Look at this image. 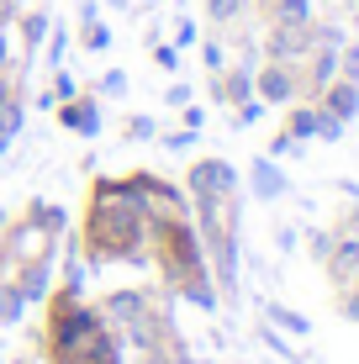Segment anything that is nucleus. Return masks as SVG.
I'll use <instances>...</instances> for the list:
<instances>
[{
	"label": "nucleus",
	"instance_id": "obj_15",
	"mask_svg": "<svg viewBox=\"0 0 359 364\" xmlns=\"http://www.w3.org/2000/svg\"><path fill=\"white\" fill-rule=\"evenodd\" d=\"M85 16H90V11H85ZM85 48H106V27L95 16H90V27H85Z\"/></svg>",
	"mask_w": 359,
	"mask_h": 364
},
{
	"label": "nucleus",
	"instance_id": "obj_7",
	"mask_svg": "<svg viewBox=\"0 0 359 364\" xmlns=\"http://www.w3.org/2000/svg\"><path fill=\"white\" fill-rule=\"evenodd\" d=\"M58 117H64V127L80 132V137H90L95 127H101V111H95V100H74V95H69V106L58 111Z\"/></svg>",
	"mask_w": 359,
	"mask_h": 364
},
{
	"label": "nucleus",
	"instance_id": "obj_10",
	"mask_svg": "<svg viewBox=\"0 0 359 364\" xmlns=\"http://www.w3.org/2000/svg\"><path fill=\"white\" fill-rule=\"evenodd\" d=\"M254 191L259 196H280V191H286V180H280L269 164H254Z\"/></svg>",
	"mask_w": 359,
	"mask_h": 364
},
{
	"label": "nucleus",
	"instance_id": "obj_8",
	"mask_svg": "<svg viewBox=\"0 0 359 364\" xmlns=\"http://www.w3.org/2000/svg\"><path fill=\"white\" fill-rule=\"evenodd\" d=\"M217 90H222V100H232V106H238V100H249V90H254V80H249V74H243V69H232L227 80L217 85Z\"/></svg>",
	"mask_w": 359,
	"mask_h": 364
},
{
	"label": "nucleus",
	"instance_id": "obj_3",
	"mask_svg": "<svg viewBox=\"0 0 359 364\" xmlns=\"http://www.w3.org/2000/svg\"><path fill=\"white\" fill-rule=\"evenodd\" d=\"M269 64H286V58H301L306 48H312V27L306 21H275V32H269Z\"/></svg>",
	"mask_w": 359,
	"mask_h": 364
},
{
	"label": "nucleus",
	"instance_id": "obj_9",
	"mask_svg": "<svg viewBox=\"0 0 359 364\" xmlns=\"http://www.w3.org/2000/svg\"><path fill=\"white\" fill-rule=\"evenodd\" d=\"M21 311H27V296H21L16 285H6V280H0V317H6V322H16Z\"/></svg>",
	"mask_w": 359,
	"mask_h": 364
},
{
	"label": "nucleus",
	"instance_id": "obj_20",
	"mask_svg": "<svg viewBox=\"0 0 359 364\" xmlns=\"http://www.w3.org/2000/svg\"><path fill=\"white\" fill-rule=\"evenodd\" d=\"M349 232H354V237H359V206H354V217H349Z\"/></svg>",
	"mask_w": 359,
	"mask_h": 364
},
{
	"label": "nucleus",
	"instance_id": "obj_14",
	"mask_svg": "<svg viewBox=\"0 0 359 364\" xmlns=\"http://www.w3.org/2000/svg\"><path fill=\"white\" fill-rule=\"evenodd\" d=\"M238 11H243V0H212V16L217 21H232Z\"/></svg>",
	"mask_w": 359,
	"mask_h": 364
},
{
	"label": "nucleus",
	"instance_id": "obj_17",
	"mask_svg": "<svg viewBox=\"0 0 359 364\" xmlns=\"http://www.w3.org/2000/svg\"><path fill=\"white\" fill-rule=\"evenodd\" d=\"M343 80H359V48H343Z\"/></svg>",
	"mask_w": 359,
	"mask_h": 364
},
{
	"label": "nucleus",
	"instance_id": "obj_1",
	"mask_svg": "<svg viewBox=\"0 0 359 364\" xmlns=\"http://www.w3.org/2000/svg\"><path fill=\"white\" fill-rule=\"evenodd\" d=\"M95 259H143V237H148V206L138 180H101L95 185V206L85 222Z\"/></svg>",
	"mask_w": 359,
	"mask_h": 364
},
{
	"label": "nucleus",
	"instance_id": "obj_19",
	"mask_svg": "<svg viewBox=\"0 0 359 364\" xmlns=\"http://www.w3.org/2000/svg\"><path fill=\"white\" fill-rule=\"evenodd\" d=\"M11 64V48H6V32H0V69Z\"/></svg>",
	"mask_w": 359,
	"mask_h": 364
},
{
	"label": "nucleus",
	"instance_id": "obj_13",
	"mask_svg": "<svg viewBox=\"0 0 359 364\" xmlns=\"http://www.w3.org/2000/svg\"><path fill=\"white\" fill-rule=\"evenodd\" d=\"M43 32H48V21L37 16V11H32V16L21 21V37H27V48H32V43H37V37H43Z\"/></svg>",
	"mask_w": 359,
	"mask_h": 364
},
{
	"label": "nucleus",
	"instance_id": "obj_2",
	"mask_svg": "<svg viewBox=\"0 0 359 364\" xmlns=\"http://www.w3.org/2000/svg\"><path fill=\"white\" fill-rule=\"evenodd\" d=\"M232 191H238V174H232V164H222V159H201L191 169V196L195 200H227Z\"/></svg>",
	"mask_w": 359,
	"mask_h": 364
},
{
	"label": "nucleus",
	"instance_id": "obj_12",
	"mask_svg": "<svg viewBox=\"0 0 359 364\" xmlns=\"http://www.w3.org/2000/svg\"><path fill=\"white\" fill-rule=\"evenodd\" d=\"M291 137H317V111H296L291 117Z\"/></svg>",
	"mask_w": 359,
	"mask_h": 364
},
{
	"label": "nucleus",
	"instance_id": "obj_11",
	"mask_svg": "<svg viewBox=\"0 0 359 364\" xmlns=\"http://www.w3.org/2000/svg\"><path fill=\"white\" fill-rule=\"evenodd\" d=\"M269 322L286 328V333H306V317H301V311H286V306H269Z\"/></svg>",
	"mask_w": 359,
	"mask_h": 364
},
{
	"label": "nucleus",
	"instance_id": "obj_6",
	"mask_svg": "<svg viewBox=\"0 0 359 364\" xmlns=\"http://www.w3.org/2000/svg\"><path fill=\"white\" fill-rule=\"evenodd\" d=\"M254 85H259V95H264V100H275V106H286V100L296 95V80H291V69H286V64H269Z\"/></svg>",
	"mask_w": 359,
	"mask_h": 364
},
{
	"label": "nucleus",
	"instance_id": "obj_5",
	"mask_svg": "<svg viewBox=\"0 0 359 364\" xmlns=\"http://www.w3.org/2000/svg\"><path fill=\"white\" fill-rule=\"evenodd\" d=\"M323 111H328V117H338V122H349L354 111H359V85L354 80L328 85V90H323Z\"/></svg>",
	"mask_w": 359,
	"mask_h": 364
},
{
	"label": "nucleus",
	"instance_id": "obj_18",
	"mask_svg": "<svg viewBox=\"0 0 359 364\" xmlns=\"http://www.w3.org/2000/svg\"><path fill=\"white\" fill-rule=\"evenodd\" d=\"M328 248H333V237H328V232H317V237H312V254H317V259H328Z\"/></svg>",
	"mask_w": 359,
	"mask_h": 364
},
{
	"label": "nucleus",
	"instance_id": "obj_16",
	"mask_svg": "<svg viewBox=\"0 0 359 364\" xmlns=\"http://www.w3.org/2000/svg\"><path fill=\"white\" fill-rule=\"evenodd\" d=\"M343 291H349V301H343V311H349V317L359 322V274H354L349 285H343Z\"/></svg>",
	"mask_w": 359,
	"mask_h": 364
},
{
	"label": "nucleus",
	"instance_id": "obj_21",
	"mask_svg": "<svg viewBox=\"0 0 359 364\" xmlns=\"http://www.w3.org/2000/svg\"><path fill=\"white\" fill-rule=\"evenodd\" d=\"M6 143H11V137H0V154H6Z\"/></svg>",
	"mask_w": 359,
	"mask_h": 364
},
{
	"label": "nucleus",
	"instance_id": "obj_4",
	"mask_svg": "<svg viewBox=\"0 0 359 364\" xmlns=\"http://www.w3.org/2000/svg\"><path fill=\"white\" fill-rule=\"evenodd\" d=\"M328 274H333V285H349L359 274V237H343V243L328 248Z\"/></svg>",
	"mask_w": 359,
	"mask_h": 364
}]
</instances>
